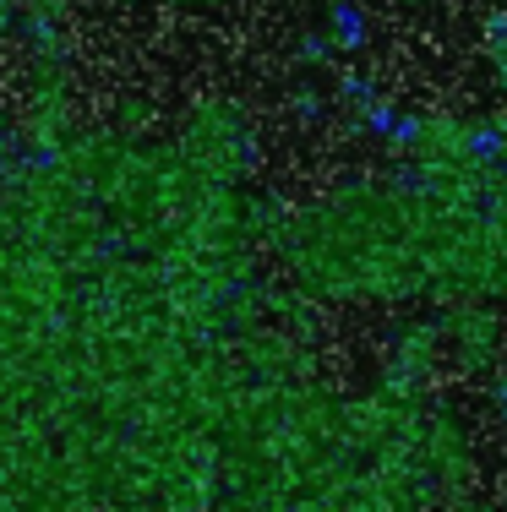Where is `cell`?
Returning a JSON list of instances; mask_svg holds the SVG:
<instances>
[{
	"label": "cell",
	"instance_id": "cell-1",
	"mask_svg": "<svg viewBox=\"0 0 507 512\" xmlns=\"http://www.w3.org/2000/svg\"><path fill=\"white\" fill-rule=\"evenodd\" d=\"M262 131L0 104V512H213L251 398L300 355L262 306Z\"/></svg>",
	"mask_w": 507,
	"mask_h": 512
},
{
	"label": "cell",
	"instance_id": "cell-2",
	"mask_svg": "<svg viewBox=\"0 0 507 512\" xmlns=\"http://www.w3.org/2000/svg\"><path fill=\"white\" fill-rule=\"evenodd\" d=\"M268 256L317 311H507V164L497 126L420 109L398 164L344 169L279 207Z\"/></svg>",
	"mask_w": 507,
	"mask_h": 512
},
{
	"label": "cell",
	"instance_id": "cell-3",
	"mask_svg": "<svg viewBox=\"0 0 507 512\" xmlns=\"http://www.w3.org/2000/svg\"><path fill=\"white\" fill-rule=\"evenodd\" d=\"M142 6L164 11V17H186V22H208L219 17V11H229L235 0H142Z\"/></svg>",
	"mask_w": 507,
	"mask_h": 512
},
{
	"label": "cell",
	"instance_id": "cell-4",
	"mask_svg": "<svg viewBox=\"0 0 507 512\" xmlns=\"http://www.w3.org/2000/svg\"><path fill=\"white\" fill-rule=\"evenodd\" d=\"M17 28H22V6H17V0H0V39L17 33Z\"/></svg>",
	"mask_w": 507,
	"mask_h": 512
},
{
	"label": "cell",
	"instance_id": "cell-5",
	"mask_svg": "<svg viewBox=\"0 0 507 512\" xmlns=\"http://www.w3.org/2000/svg\"><path fill=\"white\" fill-rule=\"evenodd\" d=\"M497 126V153H502V164H507V120H491Z\"/></svg>",
	"mask_w": 507,
	"mask_h": 512
}]
</instances>
